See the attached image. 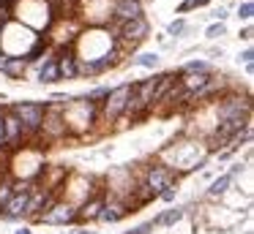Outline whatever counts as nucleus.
I'll return each mask as SVG.
<instances>
[{
	"instance_id": "nucleus-1",
	"label": "nucleus",
	"mask_w": 254,
	"mask_h": 234,
	"mask_svg": "<svg viewBox=\"0 0 254 234\" xmlns=\"http://www.w3.org/2000/svg\"><path fill=\"white\" fill-rule=\"evenodd\" d=\"M8 112H11L14 117H17L19 123L25 125V131H28V134H33V131H39L41 123H44L47 106H41V103H33V101H19V103H14Z\"/></svg>"
},
{
	"instance_id": "nucleus-2",
	"label": "nucleus",
	"mask_w": 254,
	"mask_h": 234,
	"mask_svg": "<svg viewBox=\"0 0 254 234\" xmlns=\"http://www.w3.org/2000/svg\"><path fill=\"white\" fill-rule=\"evenodd\" d=\"M128 95H131V85H121V87H115V90H110V95H107V101H104V117L107 120L121 117V114L126 112Z\"/></svg>"
},
{
	"instance_id": "nucleus-3",
	"label": "nucleus",
	"mask_w": 254,
	"mask_h": 234,
	"mask_svg": "<svg viewBox=\"0 0 254 234\" xmlns=\"http://www.w3.org/2000/svg\"><path fill=\"white\" fill-rule=\"evenodd\" d=\"M28 201H30V190H22V193H11V199L0 207V218L3 221H19L28 210Z\"/></svg>"
},
{
	"instance_id": "nucleus-4",
	"label": "nucleus",
	"mask_w": 254,
	"mask_h": 234,
	"mask_svg": "<svg viewBox=\"0 0 254 234\" xmlns=\"http://www.w3.org/2000/svg\"><path fill=\"white\" fill-rule=\"evenodd\" d=\"M118 36H121L126 44L137 47V44L148 36V22H145L142 16H139V19H131V22H123V25L118 27Z\"/></svg>"
},
{
	"instance_id": "nucleus-5",
	"label": "nucleus",
	"mask_w": 254,
	"mask_h": 234,
	"mask_svg": "<svg viewBox=\"0 0 254 234\" xmlns=\"http://www.w3.org/2000/svg\"><path fill=\"white\" fill-rule=\"evenodd\" d=\"M0 131H3V141H6V144H17V141H22V136L28 134V131H25V125L19 123V120L14 117L11 112H6V114H3V123H0Z\"/></svg>"
},
{
	"instance_id": "nucleus-6",
	"label": "nucleus",
	"mask_w": 254,
	"mask_h": 234,
	"mask_svg": "<svg viewBox=\"0 0 254 234\" xmlns=\"http://www.w3.org/2000/svg\"><path fill=\"white\" fill-rule=\"evenodd\" d=\"M74 218H77V210H74L71 204H66V201H58V204H52L44 215H39V221H44V223H71Z\"/></svg>"
},
{
	"instance_id": "nucleus-7",
	"label": "nucleus",
	"mask_w": 254,
	"mask_h": 234,
	"mask_svg": "<svg viewBox=\"0 0 254 234\" xmlns=\"http://www.w3.org/2000/svg\"><path fill=\"white\" fill-rule=\"evenodd\" d=\"M172 180H175V172H172V169H167V166H153V169L148 172L145 185H148L153 193H161L164 188H170Z\"/></svg>"
},
{
	"instance_id": "nucleus-8",
	"label": "nucleus",
	"mask_w": 254,
	"mask_h": 234,
	"mask_svg": "<svg viewBox=\"0 0 254 234\" xmlns=\"http://www.w3.org/2000/svg\"><path fill=\"white\" fill-rule=\"evenodd\" d=\"M112 14H115L118 25L139 19V16H142V3H139V0H118L115 8H112Z\"/></svg>"
},
{
	"instance_id": "nucleus-9",
	"label": "nucleus",
	"mask_w": 254,
	"mask_h": 234,
	"mask_svg": "<svg viewBox=\"0 0 254 234\" xmlns=\"http://www.w3.org/2000/svg\"><path fill=\"white\" fill-rule=\"evenodd\" d=\"M249 112V101L246 98H224V103H221L219 109V117L221 120H230V117H241V114Z\"/></svg>"
},
{
	"instance_id": "nucleus-10",
	"label": "nucleus",
	"mask_w": 254,
	"mask_h": 234,
	"mask_svg": "<svg viewBox=\"0 0 254 234\" xmlns=\"http://www.w3.org/2000/svg\"><path fill=\"white\" fill-rule=\"evenodd\" d=\"M126 212H128V204H126V201L112 199L110 204H104V210L99 212V218H96V221H101V223H115V221H121Z\"/></svg>"
},
{
	"instance_id": "nucleus-11",
	"label": "nucleus",
	"mask_w": 254,
	"mask_h": 234,
	"mask_svg": "<svg viewBox=\"0 0 254 234\" xmlns=\"http://www.w3.org/2000/svg\"><path fill=\"white\" fill-rule=\"evenodd\" d=\"M0 71L6 76H11V79H17V76H22L25 71H28V60L25 57H6V54H0Z\"/></svg>"
},
{
	"instance_id": "nucleus-12",
	"label": "nucleus",
	"mask_w": 254,
	"mask_h": 234,
	"mask_svg": "<svg viewBox=\"0 0 254 234\" xmlns=\"http://www.w3.org/2000/svg\"><path fill=\"white\" fill-rule=\"evenodd\" d=\"M104 204H107V201L101 199V196H96V199L85 201V204L79 207V210H77V218H79V221H96V218H99V212L104 210Z\"/></svg>"
},
{
	"instance_id": "nucleus-13",
	"label": "nucleus",
	"mask_w": 254,
	"mask_h": 234,
	"mask_svg": "<svg viewBox=\"0 0 254 234\" xmlns=\"http://www.w3.org/2000/svg\"><path fill=\"white\" fill-rule=\"evenodd\" d=\"M172 85H175V76L172 74H161L159 79H156V90H153V103L156 101H164L167 93L172 90Z\"/></svg>"
},
{
	"instance_id": "nucleus-14",
	"label": "nucleus",
	"mask_w": 254,
	"mask_h": 234,
	"mask_svg": "<svg viewBox=\"0 0 254 234\" xmlns=\"http://www.w3.org/2000/svg\"><path fill=\"white\" fill-rule=\"evenodd\" d=\"M74 54H63V57H58V74H61V79H71V76H77V68H74Z\"/></svg>"
},
{
	"instance_id": "nucleus-15",
	"label": "nucleus",
	"mask_w": 254,
	"mask_h": 234,
	"mask_svg": "<svg viewBox=\"0 0 254 234\" xmlns=\"http://www.w3.org/2000/svg\"><path fill=\"white\" fill-rule=\"evenodd\" d=\"M58 79H61V74H58V63H55V57H50L44 65H41V71H39V82L52 85V82H58Z\"/></svg>"
},
{
	"instance_id": "nucleus-16",
	"label": "nucleus",
	"mask_w": 254,
	"mask_h": 234,
	"mask_svg": "<svg viewBox=\"0 0 254 234\" xmlns=\"http://www.w3.org/2000/svg\"><path fill=\"white\" fill-rule=\"evenodd\" d=\"M208 85H210V76H208V74H191V76L186 79V90L191 93V95H197V93L205 90Z\"/></svg>"
},
{
	"instance_id": "nucleus-17",
	"label": "nucleus",
	"mask_w": 254,
	"mask_h": 234,
	"mask_svg": "<svg viewBox=\"0 0 254 234\" xmlns=\"http://www.w3.org/2000/svg\"><path fill=\"white\" fill-rule=\"evenodd\" d=\"M181 218H183V207H175V210H167V212H161V215H156V221L150 223V226H170V223L181 221Z\"/></svg>"
},
{
	"instance_id": "nucleus-18",
	"label": "nucleus",
	"mask_w": 254,
	"mask_h": 234,
	"mask_svg": "<svg viewBox=\"0 0 254 234\" xmlns=\"http://www.w3.org/2000/svg\"><path fill=\"white\" fill-rule=\"evenodd\" d=\"M232 185V174H221L219 180H213V185L208 188V196H221Z\"/></svg>"
},
{
	"instance_id": "nucleus-19",
	"label": "nucleus",
	"mask_w": 254,
	"mask_h": 234,
	"mask_svg": "<svg viewBox=\"0 0 254 234\" xmlns=\"http://www.w3.org/2000/svg\"><path fill=\"white\" fill-rule=\"evenodd\" d=\"M208 71H210V63H205V60H189L183 65V74H208Z\"/></svg>"
},
{
	"instance_id": "nucleus-20",
	"label": "nucleus",
	"mask_w": 254,
	"mask_h": 234,
	"mask_svg": "<svg viewBox=\"0 0 254 234\" xmlns=\"http://www.w3.org/2000/svg\"><path fill=\"white\" fill-rule=\"evenodd\" d=\"M134 63L142 65V68H153V65L159 63V57H156L153 52H145V54H137V57H134Z\"/></svg>"
},
{
	"instance_id": "nucleus-21",
	"label": "nucleus",
	"mask_w": 254,
	"mask_h": 234,
	"mask_svg": "<svg viewBox=\"0 0 254 234\" xmlns=\"http://www.w3.org/2000/svg\"><path fill=\"white\" fill-rule=\"evenodd\" d=\"M11 5H14V0H0V25H6L11 19Z\"/></svg>"
},
{
	"instance_id": "nucleus-22",
	"label": "nucleus",
	"mask_w": 254,
	"mask_h": 234,
	"mask_svg": "<svg viewBox=\"0 0 254 234\" xmlns=\"http://www.w3.org/2000/svg\"><path fill=\"white\" fill-rule=\"evenodd\" d=\"M153 196H156V193H153V190H150L145 183L137 188V201H139V204H145V201H148V199H153Z\"/></svg>"
},
{
	"instance_id": "nucleus-23",
	"label": "nucleus",
	"mask_w": 254,
	"mask_h": 234,
	"mask_svg": "<svg viewBox=\"0 0 254 234\" xmlns=\"http://www.w3.org/2000/svg\"><path fill=\"white\" fill-rule=\"evenodd\" d=\"M107 95H110V87H96L93 93H88V95H85V101L93 103V101H99V98H107Z\"/></svg>"
},
{
	"instance_id": "nucleus-24",
	"label": "nucleus",
	"mask_w": 254,
	"mask_h": 234,
	"mask_svg": "<svg viewBox=\"0 0 254 234\" xmlns=\"http://www.w3.org/2000/svg\"><path fill=\"white\" fill-rule=\"evenodd\" d=\"M252 14H254L252 0H243V3H241V8H238V16H241V19H252Z\"/></svg>"
},
{
	"instance_id": "nucleus-25",
	"label": "nucleus",
	"mask_w": 254,
	"mask_h": 234,
	"mask_svg": "<svg viewBox=\"0 0 254 234\" xmlns=\"http://www.w3.org/2000/svg\"><path fill=\"white\" fill-rule=\"evenodd\" d=\"M11 193H14V190H11V183H8V180H6V183H0V207L11 199Z\"/></svg>"
},
{
	"instance_id": "nucleus-26",
	"label": "nucleus",
	"mask_w": 254,
	"mask_h": 234,
	"mask_svg": "<svg viewBox=\"0 0 254 234\" xmlns=\"http://www.w3.org/2000/svg\"><path fill=\"white\" fill-rule=\"evenodd\" d=\"M224 30H227V27H224V22H219V25H210V27H208V38L224 36Z\"/></svg>"
},
{
	"instance_id": "nucleus-27",
	"label": "nucleus",
	"mask_w": 254,
	"mask_h": 234,
	"mask_svg": "<svg viewBox=\"0 0 254 234\" xmlns=\"http://www.w3.org/2000/svg\"><path fill=\"white\" fill-rule=\"evenodd\" d=\"M183 30H186V25H183L181 19H178V22H172V25H170V36H181Z\"/></svg>"
},
{
	"instance_id": "nucleus-28",
	"label": "nucleus",
	"mask_w": 254,
	"mask_h": 234,
	"mask_svg": "<svg viewBox=\"0 0 254 234\" xmlns=\"http://www.w3.org/2000/svg\"><path fill=\"white\" fill-rule=\"evenodd\" d=\"M150 223H142V226H137V229H131V232H126V234H150Z\"/></svg>"
},
{
	"instance_id": "nucleus-29",
	"label": "nucleus",
	"mask_w": 254,
	"mask_h": 234,
	"mask_svg": "<svg viewBox=\"0 0 254 234\" xmlns=\"http://www.w3.org/2000/svg\"><path fill=\"white\" fill-rule=\"evenodd\" d=\"M161 199H164V201H172V199H175V190H172V188H164V190H161Z\"/></svg>"
},
{
	"instance_id": "nucleus-30",
	"label": "nucleus",
	"mask_w": 254,
	"mask_h": 234,
	"mask_svg": "<svg viewBox=\"0 0 254 234\" xmlns=\"http://www.w3.org/2000/svg\"><path fill=\"white\" fill-rule=\"evenodd\" d=\"M252 57H254V52H252V49H246V52L241 54V60H243V63H252Z\"/></svg>"
},
{
	"instance_id": "nucleus-31",
	"label": "nucleus",
	"mask_w": 254,
	"mask_h": 234,
	"mask_svg": "<svg viewBox=\"0 0 254 234\" xmlns=\"http://www.w3.org/2000/svg\"><path fill=\"white\" fill-rule=\"evenodd\" d=\"M213 16H216V19H219V22H224V19H227V11H224V8H219V11H216V14H213Z\"/></svg>"
},
{
	"instance_id": "nucleus-32",
	"label": "nucleus",
	"mask_w": 254,
	"mask_h": 234,
	"mask_svg": "<svg viewBox=\"0 0 254 234\" xmlns=\"http://www.w3.org/2000/svg\"><path fill=\"white\" fill-rule=\"evenodd\" d=\"M189 3H191V5H205L208 0H189Z\"/></svg>"
},
{
	"instance_id": "nucleus-33",
	"label": "nucleus",
	"mask_w": 254,
	"mask_h": 234,
	"mask_svg": "<svg viewBox=\"0 0 254 234\" xmlns=\"http://www.w3.org/2000/svg\"><path fill=\"white\" fill-rule=\"evenodd\" d=\"M17 234H30V232H28V229H19V232H17Z\"/></svg>"
},
{
	"instance_id": "nucleus-34",
	"label": "nucleus",
	"mask_w": 254,
	"mask_h": 234,
	"mask_svg": "<svg viewBox=\"0 0 254 234\" xmlns=\"http://www.w3.org/2000/svg\"><path fill=\"white\" fill-rule=\"evenodd\" d=\"M0 30H3V25H0Z\"/></svg>"
}]
</instances>
